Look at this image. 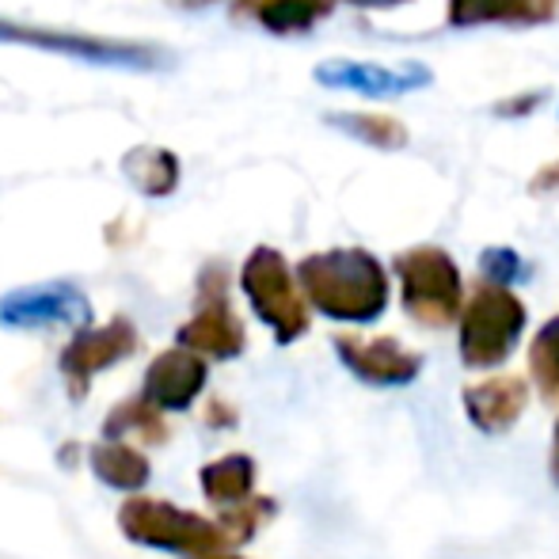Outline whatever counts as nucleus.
I'll return each instance as SVG.
<instances>
[{
	"label": "nucleus",
	"instance_id": "obj_1",
	"mask_svg": "<svg viewBox=\"0 0 559 559\" xmlns=\"http://www.w3.org/2000/svg\"><path fill=\"white\" fill-rule=\"evenodd\" d=\"M309 305L338 324H373L389 309V271L366 248L312 251L297 263Z\"/></svg>",
	"mask_w": 559,
	"mask_h": 559
},
{
	"label": "nucleus",
	"instance_id": "obj_2",
	"mask_svg": "<svg viewBox=\"0 0 559 559\" xmlns=\"http://www.w3.org/2000/svg\"><path fill=\"white\" fill-rule=\"evenodd\" d=\"M461 361L468 369H495L514 354L518 338L525 335L530 309L510 286L484 278L468 294L461 309Z\"/></svg>",
	"mask_w": 559,
	"mask_h": 559
},
{
	"label": "nucleus",
	"instance_id": "obj_3",
	"mask_svg": "<svg viewBox=\"0 0 559 559\" xmlns=\"http://www.w3.org/2000/svg\"><path fill=\"white\" fill-rule=\"evenodd\" d=\"M400 278V301L404 312L419 328H449L461 320L464 309V278L456 259L438 243H419L392 259Z\"/></svg>",
	"mask_w": 559,
	"mask_h": 559
},
{
	"label": "nucleus",
	"instance_id": "obj_4",
	"mask_svg": "<svg viewBox=\"0 0 559 559\" xmlns=\"http://www.w3.org/2000/svg\"><path fill=\"white\" fill-rule=\"evenodd\" d=\"M240 289L248 297L251 312L271 328L274 343L289 346L309 332L312 305L305 297L301 282H297V271L286 263L278 248H266V243L251 248V255L240 266Z\"/></svg>",
	"mask_w": 559,
	"mask_h": 559
},
{
	"label": "nucleus",
	"instance_id": "obj_5",
	"mask_svg": "<svg viewBox=\"0 0 559 559\" xmlns=\"http://www.w3.org/2000/svg\"><path fill=\"white\" fill-rule=\"evenodd\" d=\"M118 530L133 545L179 556H210L233 545L222 522H210V518L171 507L164 499H148V495H133L118 507Z\"/></svg>",
	"mask_w": 559,
	"mask_h": 559
},
{
	"label": "nucleus",
	"instance_id": "obj_6",
	"mask_svg": "<svg viewBox=\"0 0 559 559\" xmlns=\"http://www.w3.org/2000/svg\"><path fill=\"white\" fill-rule=\"evenodd\" d=\"M176 343L187 350L214 361H233L248 346L240 317L228 305V271L222 263H210L199 274V297H194V317L176 332Z\"/></svg>",
	"mask_w": 559,
	"mask_h": 559
},
{
	"label": "nucleus",
	"instance_id": "obj_7",
	"mask_svg": "<svg viewBox=\"0 0 559 559\" xmlns=\"http://www.w3.org/2000/svg\"><path fill=\"white\" fill-rule=\"evenodd\" d=\"M0 43H23L38 50L66 53L84 66H115V69H160V53L141 43H118L104 35H81V31H50L31 27V23H8L0 20Z\"/></svg>",
	"mask_w": 559,
	"mask_h": 559
},
{
	"label": "nucleus",
	"instance_id": "obj_8",
	"mask_svg": "<svg viewBox=\"0 0 559 559\" xmlns=\"http://www.w3.org/2000/svg\"><path fill=\"white\" fill-rule=\"evenodd\" d=\"M92 301L76 282H38L0 297V328L43 332V328H88Z\"/></svg>",
	"mask_w": 559,
	"mask_h": 559
},
{
	"label": "nucleus",
	"instance_id": "obj_9",
	"mask_svg": "<svg viewBox=\"0 0 559 559\" xmlns=\"http://www.w3.org/2000/svg\"><path fill=\"white\" fill-rule=\"evenodd\" d=\"M138 343H141L138 328L126 317H115L111 324H104V328H76V335L69 338L58 358V369L69 384V396L73 400L88 396L92 377L118 366V361H126L138 350Z\"/></svg>",
	"mask_w": 559,
	"mask_h": 559
},
{
	"label": "nucleus",
	"instance_id": "obj_10",
	"mask_svg": "<svg viewBox=\"0 0 559 559\" xmlns=\"http://www.w3.org/2000/svg\"><path fill=\"white\" fill-rule=\"evenodd\" d=\"M338 361L350 369L358 381L381 384V389H396V384H412L423 369V358L415 350H407L400 338L392 335H350L338 332L332 338Z\"/></svg>",
	"mask_w": 559,
	"mask_h": 559
},
{
	"label": "nucleus",
	"instance_id": "obj_11",
	"mask_svg": "<svg viewBox=\"0 0 559 559\" xmlns=\"http://www.w3.org/2000/svg\"><path fill=\"white\" fill-rule=\"evenodd\" d=\"M206 377L210 366L202 354L187 350V346H171V350H160L148 361L141 396L153 400L160 412H187L206 389Z\"/></svg>",
	"mask_w": 559,
	"mask_h": 559
},
{
	"label": "nucleus",
	"instance_id": "obj_12",
	"mask_svg": "<svg viewBox=\"0 0 559 559\" xmlns=\"http://www.w3.org/2000/svg\"><path fill=\"white\" fill-rule=\"evenodd\" d=\"M317 84L335 92H361V96H404L412 88H427L435 76L423 66H404V69H389L377 66V61H320L317 66Z\"/></svg>",
	"mask_w": 559,
	"mask_h": 559
},
{
	"label": "nucleus",
	"instance_id": "obj_13",
	"mask_svg": "<svg viewBox=\"0 0 559 559\" xmlns=\"http://www.w3.org/2000/svg\"><path fill=\"white\" fill-rule=\"evenodd\" d=\"M559 20V0H445V23L472 27H545Z\"/></svg>",
	"mask_w": 559,
	"mask_h": 559
},
{
	"label": "nucleus",
	"instance_id": "obj_14",
	"mask_svg": "<svg viewBox=\"0 0 559 559\" xmlns=\"http://www.w3.org/2000/svg\"><path fill=\"white\" fill-rule=\"evenodd\" d=\"M525 404H530L525 377H491V381L464 389V412H468L472 427L484 435H507L522 419Z\"/></svg>",
	"mask_w": 559,
	"mask_h": 559
},
{
	"label": "nucleus",
	"instance_id": "obj_15",
	"mask_svg": "<svg viewBox=\"0 0 559 559\" xmlns=\"http://www.w3.org/2000/svg\"><path fill=\"white\" fill-rule=\"evenodd\" d=\"M122 179L145 199H168L179 187V156L160 145H133L118 160Z\"/></svg>",
	"mask_w": 559,
	"mask_h": 559
},
{
	"label": "nucleus",
	"instance_id": "obj_16",
	"mask_svg": "<svg viewBox=\"0 0 559 559\" xmlns=\"http://www.w3.org/2000/svg\"><path fill=\"white\" fill-rule=\"evenodd\" d=\"M338 0H248V12L266 35L294 38L309 35L317 23L335 12Z\"/></svg>",
	"mask_w": 559,
	"mask_h": 559
},
{
	"label": "nucleus",
	"instance_id": "obj_17",
	"mask_svg": "<svg viewBox=\"0 0 559 559\" xmlns=\"http://www.w3.org/2000/svg\"><path fill=\"white\" fill-rule=\"evenodd\" d=\"M92 476L107 487H118V491H138V487L148 484L153 476V464L141 449L126 445L122 438H104L99 445H92L88 453Z\"/></svg>",
	"mask_w": 559,
	"mask_h": 559
},
{
	"label": "nucleus",
	"instance_id": "obj_18",
	"mask_svg": "<svg viewBox=\"0 0 559 559\" xmlns=\"http://www.w3.org/2000/svg\"><path fill=\"white\" fill-rule=\"evenodd\" d=\"M202 495H206L214 507H233V502L248 499L251 487H255V461L248 453H228L210 461L199 472Z\"/></svg>",
	"mask_w": 559,
	"mask_h": 559
},
{
	"label": "nucleus",
	"instance_id": "obj_19",
	"mask_svg": "<svg viewBox=\"0 0 559 559\" xmlns=\"http://www.w3.org/2000/svg\"><path fill=\"white\" fill-rule=\"evenodd\" d=\"M133 435L141 445H164L168 442V423H164L160 407L145 396H130L115 404L104 419V438H126Z\"/></svg>",
	"mask_w": 559,
	"mask_h": 559
},
{
	"label": "nucleus",
	"instance_id": "obj_20",
	"mask_svg": "<svg viewBox=\"0 0 559 559\" xmlns=\"http://www.w3.org/2000/svg\"><path fill=\"white\" fill-rule=\"evenodd\" d=\"M328 126H335L338 133L361 141L369 148H384V153H396V148L407 145V126L392 115L381 111H332L324 115Z\"/></svg>",
	"mask_w": 559,
	"mask_h": 559
},
{
	"label": "nucleus",
	"instance_id": "obj_21",
	"mask_svg": "<svg viewBox=\"0 0 559 559\" xmlns=\"http://www.w3.org/2000/svg\"><path fill=\"white\" fill-rule=\"evenodd\" d=\"M530 381L548 404H559V317L548 320L530 343Z\"/></svg>",
	"mask_w": 559,
	"mask_h": 559
},
{
	"label": "nucleus",
	"instance_id": "obj_22",
	"mask_svg": "<svg viewBox=\"0 0 559 559\" xmlns=\"http://www.w3.org/2000/svg\"><path fill=\"white\" fill-rule=\"evenodd\" d=\"M274 510H278V502H274V499H266V495H248V499L233 502V507H222V518H217V522L225 525L228 540L240 548V545H248V540L255 537L259 525L271 522Z\"/></svg>",
	"mask_w": 559,
	"mask_h": 559
},
{
	"label": "nucleus",
	"instance_id": "obj_23",
	"mask_svg": "<svg viewBox=\"0 0 559 559\" xmlns=\"http://www.w3.org/2000/svg\"><path fill=\"white\" fill-rule=\"evenodd\" d=\"M479 271H484V278L510 286V282H518L525 274V263L514 248H487L484 255H479Z\"/></svg>",
	"mask_w": 559,
	"mask_h": 559
},
{
	"label": "nucleus",
	"instance_id": "obj_24",
	"mask_svg": "<svg viewBox=\"0 0 559 559\" xmlns=\"http://www.w3.org/2000/svg\"><path fill=\"white\" fill-rule=\"evenodd\" d=\"M540 104H545V92H518V96L495 104V115H499V118H522V115L537 111Z\"/></svg>",
	"mask_w": 559,
	"mask_h": 559
},
{
	"label": "nucleus",
	"instance_id": "obj_25",
	"mask_svg": "<svg viewBox=\"0 0 559 559\" xmlns=\"http://www.w3.org/2000/svg\"><path fill=\"white\" fill-rule=\"evenodd\" d=\"M530 191L533 194H556V199H559V156H556V160H548V164H540V168L533 171Z\"/></svg>",
	"mask_w": 559,
	"mask_h": 559
},
{
	"label": "nucleus",
	"instance_id": "obj_26",
	"mask_svg": "<svg viewBox=\"0 0 559 559\" xmlns=\"http://www.w3.org/2000/svg\"><path fill=\"white\" fill-rule=\"evenodd\" d=\"M206 423H210V427H236V412L225 404V400H210Z\"/></svg>",
	"mask_w": 559,
	"mask_h": 559
},
{
	"label": "nucleus",
	"instance_id": "obj_27",
	"mask_svg": "<svg viewBox=\"0 0 559 559\" xmlns=\"http://www.w3.org/2000/svg\"><path fill=\"white\" fill-rule=\"evenodd\" d=\"M343 4H354V8H400L407 0H343Z\"/></svg>",
	"mask_w": 559,
	"mask_h": 559
},
{
	"label": "nucleus",
	"instance_id": "obj_28",
	"mask_svg": "<svg viewBox=\"0 0 559 559\" xmlns=\"http://www.w3.org/2000/svg\"><path fill=\"white\" fill-rule=\"evenodd\" d=\"M552 476L559 484V423H556V438H552Z\"/></svg>",
	"mask_w": 559,
	"mask_h": 559
},
{
	"label": "nucleus",
	"instance_id": "obj_29",
	"mask_svg": "<svg viewBox=\"0 0 559 559\" xmlns=\"http://www.w3.org/2000/svg\"><path fill=\"white\" fill-rule=\"evenodd\" d=\"M183 8H210V4H217V0H179Z\"/></svg>",
	"mask_w": 559,
	"mask_h": 559
},
{
	"label": "nucleus",
	"instance_id": "obj_30",
	"mask_svg": "<svg viewBox=\"0 0 559 559\" xmlns=\"http://www.w3.org/2000/svg\"><path fill=\"white\" fill-rule=\"evenodd\" d=\"M199 559H240V556H222V552H210V556H199Z\"/></svg>",
	"mask_w": 559,
	"mask_h": 559
}]
</instances>
